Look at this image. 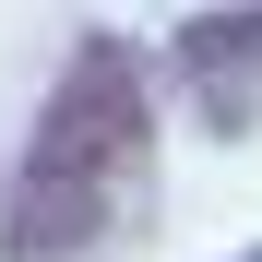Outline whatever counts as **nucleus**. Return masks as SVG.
<instances>
[{
    "mask_svg": "<svg viewBox=\"0 0 262 262\" xmlns=\"http://www.w3.org/2000/svg\"><path fill=\"white\" fill-rule=\"evenodd\" d=\"M155 179V83L131 36H83L60 60L48 107L24 131L12 203H0V262H96L131 238Z\"/></svg>",
    "mask_w": 262,
    "mask_h": 262,
    "instance_id": "1",
    "label": "nucleus"
},
{
    "mask_svg": "<svg viewBox=\"0 0 262 262\" xmlns=\"http://www.w3.org/2000/svg\"><path fill=\"white\" fill-rule=\"evenodd\" d=\"M227 262H262V238H250V250H227Z\"/></svg>",
    "mask_w": 262,
    "mask_h": 262,
    "instance_id": "2",
    "label": "nucleus"
}]
</instances>
